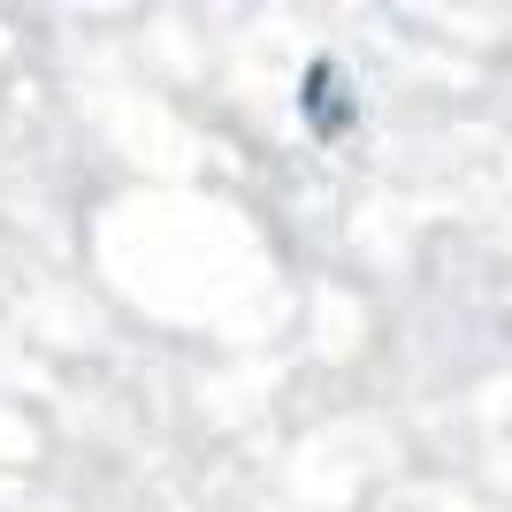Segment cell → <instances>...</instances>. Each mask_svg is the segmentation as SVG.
Instances as JSON below:
<instances>
[{
    "instance_id": "obj_1",
    "label": "cell",
    "mask_w": 512,
    "mask_h": 512,
    "mask_svg": "<svg viewBox=\"0 0 512 512\" xmlns=\"http://www.w3.org/2000/svg\"><path fill=\"white\" fill-rule=\"evenodd\" d=\"M299 115L321 130V138H344V130H352V100H344V69L337 62H314V69H306Z\"/></svg>"
}]
</instances>
